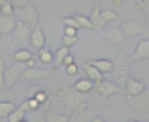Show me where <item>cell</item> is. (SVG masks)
I'll use <instances>...</instances> for the list:
<instances>
[{
  "mask_svg": "<svg viewBox=\"0 0 149 122\" xmlns=\"http://www.w3.org/2000/svg\"><path fill=\"white\" fill-rule=\"evenodd\" d=\"M31 59H33V53H31L29 49H19L17 53H13V61H15V63H23V65H25V63L31 61Z\"/></svg>",
  "mask_w": 149,
  "mask_h": 122,
  "instance_id": "cell-21",
  "label": "cell"
},
{
  "mask_svg": "<svg viewBox=\"0 0 149 122\" xmlns=\"http://www.w3.org/2000/svg\"><path fill=\"white\" fill-rule=\"evenodd\" d=\"M70 55V49L68 47H61V49H57V51H53V63H55V69L63 63V59Z\"/></svg>",
  "mask_w": 149,
  "mask_h": 122,
  "instance_id": "cell-24",
  "label": "cell"
},
{
  "mask_svg": "<svg viewBox=\"0 0 149 122\" xmlns=\"http://www.w3.org/2000/svg\"><path fill=\"white\" fill-rule=\"evenodd\" d=\"M102 39L110 45H120L125 41V35H123L120 27H108V29L102 31Z\"/></svg>",
  "mask_w": 149,
  "mask_h": 122,
  "instance_id": "cell-11",
  "label": "cell"
},
{
  "mask_svg": "<svg viewBox=\"0 0 149 122\" xmlns=\"http://www.w3.org/2000/svg\"><path fill=\"white\" fill-rule=\"evenodd\" d=\"M141 92H145V83L139 81V79H135V77H129V81H127V85H125V94H127V98L139 96Z\"/></svg>",
  "mask_w": 149,
  "mask_h": 122,
  "instance_id": "cell-14",
  "label": "cell"
},
{
  "mask_svg": "<svg viewBox=\"0 0 149 122\" xmlns=\"http://www.w3.org/2000/svg\"><path fill=\"white\" fill-rule=\"evenodd\" d=\"M63 37H78V29H72V27H63Z\"/></svg>",
  "mask_w": 149,
  "mask_h": 122,
  "instance_id": "cell-34",
  "label": "cell"
},
{
  "mask_svg": "<svg viewBox=\"0 0 149 122\" xmlns=\"http://www.w3.org/2000/svg\"><path fill=\"white\" fill-rule=\"evenodd\" d=\"M112 83H116L118 88H123L125 90V85H127V81H129V77H131V61H129V57H125L123 53H116V57H114V61H112Z\"/></svg>",
  "mask_w": 149,
  "mask_h": 122,
  "instance_id": "cell-2",
  "label": "cell"
},
{
  "mask_svg": "<svg viewBox=\"0 0 149 122\" xmlns=\"http://www.w3.org/2000/svg\"><path fill=\"white\" fill-rule=\"evenodd\" d=\"M55 73V65L51 67H33V69H27L23 73V79L25 81H43L47 77H51Z\"/></svg>",
  "mask_w": 149,
  "mask_h": 122,
  "instance_id": "cell-6",
  "label": "cell"
},
{
  "mask_svg": "<svg viewBox=\"0 0 149 122\" xmlns=\"http://www.w3.org/2000/svg\"><path fill=\"white\" fill-rule=\"evenodd\" d=\"M39 61H41L45 67H51V65H53V51L47 49V47H43V49L39 51Z\"/></svg>",
  "mask_w": 149,
  "mask_h": 122,
  "instance_id": "cell-23",
  "label": "cell"
},
{
  "mask_svg": "<svg viewBox=\"0 0 149 122\" xmlns=\"http://www.w3.org/2000/svg\"><path fill=\"white\" fill-rule=\"evenodd\" d=\"M15 110H17L15 102H6V100H2V102H0V120H8V116H10Z\"/></svg>",
  "mask_w": 149,
  "mask_h": 122,
  "instance_id": "cell-19",
  "label": "cell"
},
{
  "mask_svg": "<svg viewBox=\"0 0 149 122\" xmlns=\"http://www.w3.org/2000/svg\"><path fill=\"white\" fill-rule=\"evenodd\" d=\"M129 100V106L141 114H149V90L141 92L139 96H133V98H127Z\"/></svg>",
  "mask_w": 149,
  "mask_h": 122,
  "instance_id": "cell-7",
  "label": "cell"
},
{
  "mask_svg": "<svg viewBox=\"0 0 149 122\" xmlns=\"http://www.w3.org/2000/svg\"><path fill=\"white\" fill-rule=\"evenodd\" d=\"M25 71H27V65H23V63H13L10 67H6V71H4V83H6L8 92H10L13 85H17L23 79Z\"/></svg>",
  "mask_w": 149,
  "mask_h": 122,
  "instance_id": "cell-3",
  "label": "cell"
},
{
  "mask_svg": "<svg viewBox=\"0 0 149 122\" xmlns=\"http://www.w3.org/2000/svg\"><path fill=\"white\" fill-rule=\"evenodd\" d=\"M10 2H13L15 10H23L25 6H29V4H31V0H10Z\"/></svg>",
  "mask_w": 149,
  "mask_h": 122,
  "instance_id": "cell-32",
  "label": "cell"
},
{
  "mask_svg": "<svg viewBox=\"0 0 149 122\" xmlns=\"http://www.w3.org/2000/svg\"><path fill=\"white\" fill-rule=\"evenodd\" d=\"M78 71H80V69H78V65H76V63H74V65H68V67H65V73H68V75H76Z\"/></svg>",
  "mask_w": 149,
  "mask_h": 122,
  "instance_id": "cell-36",
  "label": "cell"
},
{
  "mask_svg": "<svg viewBox=\"0 0 149 122\" xmlns=\"http://www.w3.org/2000/svg\"><path fill=\"white\" fill-rule=\"evenodd\" d=\"M129 122H137V120H129Z\"/></svg>",
  "mask_w": 149,
  "mask_h": 122,
  "instance_id": "cell-43",
  "label": "cell"
},
{
  "mask_svg": "<svg viewBox=\"0 0 149 122\" xmlns=\"http://www.w3.org/2000/svg\"><path fill=\"white\" fill-rule=\"evenodd\" d=\"M110 4H112L114 8H123V6H125V0H112Z\"/></svg>",
  "mask_w": 149,
  "mask_h": 122,
  "instance_id": "cell-38",
  "label": "cell"
},
{
  "mask_svg": "<svg viewBox=\"0 0 149 122\" xmlns=\"http://www.w3.org/2000/svg\"><path fill=\"white\" fill-rule=\"evenodd\" d=\"M74 90H76L78 94H82V96H84V94H88V92H92V90H94V83H92L88 77H86V79H78V81H76V85H74Z\"/></svg>",
  "mask_w": 149,
  "mask_h": 122,
  "instance_id": "cell-22",
  "label": "cell"
},
{
  "mask_svg": "<svg viewBox=\"0 0 149 122\" xmlns=\"http://www.w3.org/2000/svg\"><path fill=\"white\" fill-rule=\"evenodd\" d=\"M74 21L78 25V29H86V31H92V25H90V19L84 17V14H74Z\"/></svg>",
  "mask_w": 149,
  "mask_h": 122,
  "instance_id": "cell-25",
  "label": "cell"
},
{
  "mask_svg": "<svg viewBox=\"0 0 149 122\" xmlns=\"http://www.w3.org/2000/svg\"><path fill=\"white\" fill-rule=\"evenodd\" d=\"M6 4V0H0V10H2V6Z\"/></svg>",
  "mask_w": 149,
  "mask_h": 122,
  "instance_id": "cell-41",
  "label": "cell"
},
{
  "mask_svg": "<svg viewBox=\"0 0 149 122\" xmlns=\"http://www.w3.org/2000/svg\"><path fill=\"white\" fill-rule=\"evenodd\" d=\"M88 63H90L92 67H96V69H98L102 75H106V73H112V67H114L110 59H92V61H88Z\"/></svg>",
  "mask_w": 149,
  "mask_h": 122,
  "instance_id": "cell-17",
  "label": "cell"
},
{
  "mask_svg": "<svg viewBox=\"0 0 149 122\" xmlns=\"http://www.w3.org/2000/svg\"><path fill=\"white\" fill-rule=\"evenodd\" d=\"M17 14V10H15V6H13V2L10 0H6V4L2 6V10H0V17H6V19H13Z\"/></svg>",
  "mask_w": 149,
  "mask_h": 122,
  "instance_id": "cell-30",
  "label": "cell"
},
{
  "mask_svg": "<svg viewBox=\"0 0 149 122\" xmlns=\"http://www.w3.org/2000/svg\"><path fill=\"white\" fill-rule=\"evenodd\" d=\"M17 17H19V23H25L31 31H33L35 27H39V12L35 10L33 2H31L29 6H25L23 10H17Z\"/></svg>",
  "mask_w": 149,
  "mask_h": 122,
  "instance_id": "cell-4",
  "label": "cell"
},
{
  "mask_svg": "<svg viewBox=\"0 0 149 122\" xmlns=\"http://www.w3.org/2000/svg\"><path fill=\"white\" fill-rule=\"evenodd\" d=\"M17 23L15 19H6V17H0V37H6V35H13L15 29H17Z\"/></svg>",
  "mask_w": 149,
  "mask_h": 122,
  "instance_id": "cell-16",
  "label": "cell"
},
{
  "mask_svg": "<svg viewBox=\"0 0 149 122\" xmlns=\"http://www.w3.org/2000/svg\"><path fill=\"white\" fill-rule=\"evenodd\" d=\"M120 31H123V35L127 39H137V37H141L147 31V25L141 23V21H125L120 25Z\"/></svg>",
  "mask_w": 149,
  "mask_h": 122,
  "instance_id": "cell-5",
  "label": "cell"
},
{
  "mask_svg": "<svg viewBox=\"0 0 149 122\" xmlns=\"http://www.w3.org/2000/svg\"><path fill=\"white\" fill-rule=\"evenodd\" d=\"M21 122H29V120H27V118H25V120H21Z\"/></svg>",
  "mask_w": 149,
  "mask_h": 122,
  "instance_id": "cell-42",
  "label": "cell"
},
{
  "mask_svg": "<svg viewBox=\"0 0 149 122\" xmlns=\"http://www.w3.org/2000/svg\"><path fill=\"white\" fill-rule=\"evenodd\" d=\"M100 19H102V23L106 25V23L118 21V14H116L114 10H102V8H100Z\"/></svg>",
  "mask_w": 149,
  "mask_h": 122,
  "instance_id": "cell-29",
  "label": "cell"
},
{
  "mask_svg": "<svg viewBox=\"0 0 149 122\" xmlns=\"http://www.w3.org/2000/svg\"><path fill=\"white\" fill-rule=\"evenodd\" d=\"M55 100L61 102V106H63L70 114H78V112L88 110V100H86V96L78 94L74 88H68V85H63V83H59V88L55 90Z\"/></svg>",
  "mask_w": 149,
  "mask_h": 122,
  "instance_id": "cell-1",
  "label": "cell"
},
{
  "mask_svg": "<svg viewBox=\"0 0 149 122\" xmlns=\"http://www.w3.org/2000/svg\"><path fill=\"white\" fill-rule=\"evenodd\" d=\"M147 2H149V0H135V8H137V10H145Z\"/></svg>",
  "mask_w": 149,
  "mask_h": 122,
  "instance_id": "cell-35",
  "label": "cell"
},
{
  "mask_svg": "<svg viewBox=\"0 0 149 122\" xmlns=\"http://www.w3.org/2000/svg\"><path fill=\"white\" fill-rule=\"evenodd\" d=\"M4 71H6V61L4 57H0V92H4V94H10L6 83H4Z\"/></svg>",
  "mask_w": 149,
  "mask_h": 122,
  "instance_id": "cell-26",
  "label": "cell"
},
{
  "mask_svg": "<svg viewBox=\"0 0 149 122\" xmlns=\"http://www.w3.org/2000/svg\"><path fill=\"white\" fill-rule=\"evenodd\" d=\"M147 122H149V120H147Z\"/></svg>",
  "mask_w": 149,
  "mask_h": 122,
  "instance_id": "cell-44",
  "label": "cell"
},
{
  "mask_svg": "<svg viewBox=\"0 0 149 122\" xmlns=\"http://www.w3.org/2000/svg\"><path fill=\"white\" fill-rule=\"evenodd\" d=\"M94 90H96L100 96H104V98H110V96H114V94H123V92H125L123 88H118L116 83L106 81V79H102L100 83H94Z\"/></svg>",
  "mask_w": 149,
  "mask_h": 122,
  "instance_id": "cell-10",
  "label": "cell"
},
{
  "mask_svg": "<svg viewBox=\"0 0 149 122\" xmlns=\"http://www.w3.org/2000/svg\"><path fill=\"white\" fill-rule=\"evenodd\" d=\"M82 67H84V71H86V75H88V79H90L92 83H100V81L104 79V75H102L96 67H92L88 61H84V63H82Z\"/></svg>",
  "mask_w": 149,
  "mask_h": 122,
  "instance_id": "cell-18",
  "label": "cell"
},
{
  "mask_svg": "<svg viewBox=\"0 0 149 122\" xmlns=\"http://www.w3.org/2000/svg\"><path fill=\"white\" fill-rule=\"evenodd\" d=\"M88 19H90L92 31H104V29H106V25H104L102 19H100V2H94V4H92V14H90Z\"/></svg>",
  "mask_w": 149,
  "mask_h": 122,
  "instance_id": "cell-13",
  "label": "cell"
},
{
  "mask_svg": "<svg viewBox=\"0 0 149 122\" xmlns=\"http://www.w3.org/2000/svg\"><path fill=\"white\" fill-rule=\"evenodd\" d=\"M25 102H27V112H39V110H41V104H39L33 96H31V98H27Z\"/></svg>",
  "mask_w": 149,
  "mask_h": 122,
  "instance_id": "cell-31",
  "label": "cell"
},
{
  "mask_svg": "<svg viewBox=\"0 0 149 122\" xmlns=\"http://www.w3.org/2000/svg\"><path fill=\"white\" fill-rule=\"evenodd\" d=\"M90 118H92V112L84 110V112L72 114V116H70V122H90Z\"/></svg>",
  "mask_w": 149,
  "mask_h": 122,
  "instance_id": "cell-27",
  "label": "cell"
},
{
  "mask_svg": "<svg viewBox=\"0 0 149 122\" xmlns=\"http://www.w3.org/2000/svg\"><path fill=\"white\" fill-rule=\"evenodd\" d=\"M33 98L41 104V106H45V104H49V94L45 92V90H41V88H37L35 90V94H33Z\"/></svg>",
  "mask_w": 149,
  "mask_h": 122,
  "instance_id": "cell-28",
  "label": "cell"
},
{
  "mask_svg": "<svg viewBox=\"0 0 149 122\" xmlns=\"http://www.w3.org/2000/svg\"><path fill=\"white\" fill-rule=\"evenodd\" d=\"M27 118V102H23L21 106H17V110L8 116V122H21Z\"/></svg>",
  "mask_w": 149,
  "mask_h": 122,
  "instance_id": "cell-20",
  "label": "cell"
},
{
  "mask_svg": "<svg viewBox=\"0 0 149 122\" xmlns=\"http://www.w3.org/2000/svg\"><path fill=\"white\" fill-rule=\"evenodd\" d=\"M61 41H63V47H74L76 43H78V37H61Z\"/></svg>",
  "mask_w": 149,
  "mask_h": 122,
  "instance_id": "cell-33",
  "label": "cell"
},
{
  "mask_svg": "<svg viewBox=\"0 0 149 122\" xmlns=\"http://www.w3.org/2000/svg\"><path fill=\"white\" fill-rule=\"evenodd\" d=\"M41 118L45 120V122H70V116L68 114H59V112H55V110H51V104H45V106H41Z\"/></svg>",
  "mask_w": 149,
  "mask_h": 122,
  "instance_id": "cell-9",
  "label": "cell"
},
{
  "mask_svg": "<svg viewBox=\"0 0 149 122\" xmlns=\"http://www.w3.org/2000/svg\"><path fill=\"white\" fill-rule=\"evenodd\" d=\"M143 14H145V23H147V27H149V2H147V6H145Z\"/></svg>",
  "mask_w": 149,
  "mask_h": 122,
  "instance_id": "cell-39",
  "label": "cell"
},
{
  "mask_svg": "<svg viewBox=\"0 0 149 122\" xmlns=\"http://www.w3.org/2000/svg\"><path fill=\"white\" fill-rule=\"evenodd\" d=\"M145 59H149V39L139 41L137 47H135V53L129 57L131 63H133V61H145Z\"/></svg>",
  "mask_w": 149,
  "mask_h": 122,
  "instance_id": "cell-12",
  "label": "cell"
},
{
  "mask_svg": "<svg viewBox=\"0 0 149 122\" xmlns=\"http://www.w3.org/2000/svg\"><path fill=\"white\" fill-rule=\"evenodd\" d=\"M31 39V29L25 23H17V29L13 33V47H23Z\"/></svg>",
  "mask_w": 149,
  "mask_h": 122,
  "instance_id": "cell-8",
  "label": "cell"
},
{
  "mask_svg": "<svg viewBox=\"0 0 149 122\" xmlns=\"http://www.w3.org/2000/svg\"><path fill=\"white\" fill-rule=\"evenodd\" d=\"M90 122H106V120H104L102 116H92V118H90Z\"/></svg>",
  "mask_w": 149,
  "mask_h": 122,
  "instance_id": "cell-40",
  "label": "cell"
},
{
  "mask_svg": "<svg viewBox=\"0 0 149 122\" xmlns=\"http://www.w3.org/2000/svg\"><path fill=\"white\" fill-rule=\"evenodd\" d=\"M74 63H76V61H74V55L70 53V55L63 59V63H61V65H63V67H68V65H74Z\"/></svg>",
  "mask_w": 149,
  "mask_h": 122,
  "instance_id": "cell-37",
  "label": "cell"
},
{
  "mask_svg": "<svg viewBox=\"0 0 149 122\" xmlns=\"http://www.w3.org/2000/svg\"><path fill=\"white\" fill-rule=\"evenodd\" d=\"M31 45L37 49V51H41L43 47H45V33H43V29H41V25L39 27H35L33 31H31Z\"/></svg>",
  "mask_w": 149,
  "mask_h": 122,
  "instance_id": "cell-15",
  "label": "cell"
}]
</instances>
